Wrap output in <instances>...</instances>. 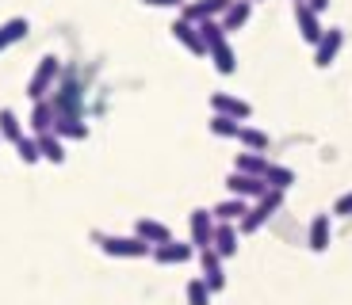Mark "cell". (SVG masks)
<instances>
[{
  "mask_svg": "<svg viewBox=\"0 0 352 305\" xmlns=\"http://www.w3.org/2000/svg\"><path fill=\"white\" fill-rule=\"evenodd\" d=\"M92 241H96V248L104 256H111V260H146V256H153V248L146 241H138V236H115V233H92Z\"/></svg>",
  "mask_w": 352,
  "mask_h": 305,
  "instance_id": "cell-1",
  "label": "cell"
},
{
  "mask_svg": "<svg viewBox=\"0 0 352 305\" xmlns=\"http://www.w3.org/2000/svg\"><path fill=\"white\" fill-rule=\"evenodd\" d=\"M280 206H283V191H272V187H268V191H264L261 199L245 210V218L238 221V233L249 236V233H256V229H264L276 214H280Z\"/></svg>",
  "mask_w": 352,
  "mask_h": 305,
  "instance_id": "cell-2",
  "label": "cell"
},
{
  "mask_svg": "<svg viewBox=\"0 0 352 305\" xmlns=\"http://www.w3.org/2000/svg\"><path fill=\"white\" fill-rule=\"evenodd\" d=\"M58 77H62V61L54 58V53H46V58L35 65L31 80H27V99H31V103L46 99V96L54 92V84H58Z\"/></svg>",
  "mask_w": 352,
  "mask_h": 305,
  "instance_id": "cell-3",
  "label": "cell"
},
{
  "mask_svg": "<svg viewBox=\"0 0 352 305\" xmlns=\"http://www.w3.org/2000/svg\"><path fill=\"white\" fill-rule=\"evenodd\" d=\"M199 279L207 282V286H211V294H222V290H226V260H222L219 252H214V248H199Z\"/></svg>",
  "mask_w": 352,
  "mask_h": 305,
  "instance_id": "cell-4",
  "label": "cell"
},
{
  "mask_svg": "<svg viewBox=\"0 0 352 305\" xmlns=\"http://www.w3.org/2000/svg\"><path fill=\"white\" fill-rule=\"evenodd\" d=\"M226 191L234 195V199H245V202H256L264 191H268V183H264V175H245V172H230L226 175Z\"/></svg>",
  "mask_w": 352,
  "mask_h": 305,
  "instance_id": "cell-5",
  "label": "cell"
},
{
  "mask_svg": "<svg viewBox=\"0 0 352 305\" xmlns=\"http://www.w3.org/2000/svg\"><path fill=\"white\" fill-rule=\"evenodd\" d=\"M341 46H344V31L341 27H326L322 38L314 42V65L318 69H329L337 61V53H341Z\"/></svg>",
  "mask_w": 352,
  "mask_h": 305,
  "instance_id": "cell-6",
  "label": "cell"
},
{
  "mask_svg": "<svg viewBox=\"0 0 352 305\" xmlns=\"http://www.w3.org/2000/svg\"><path fill=\"white\" fill-rule=\"evenodd\" d=\"M195 256V244L192 241H165V244H153V260L161 263V267H180V263H188Z\"/></svg>",
  "mask_w": 352,
  "mask_h": 305,
  "instance_id": "cell-7",
  "label": "cell"
},
{
  "mask_svg": "<svg viewBox=\"0 0 352 305\" xmlns=\"http://www.w3.org/2000/svg\"><path fill=\"white\" fill-rule=\"evenodd\" d=\"M168 31H173V38L184 46L188 53H195V58H207V42H203V35H199V27H195V23H188L184 16H176Z\"/></svg>",
  "mask_w": 352,
  "mask_h": 305,
  "instance_id": "cell-8",
  "label": "cell"
},
{
  "mask_svg": "<svg viewBox=\"0 0 352 305\" xmlns=\"http://www.w3.org/2000/svg\"><path fill=\"white\" fill-rule=\"evenodd\" d=\"M211 248L222 256V260H234L241 248V233L234 221H214V236H211Z\"/></svg>",
  "mask_w": 352,
  "mask_h": 305,
  "instance_id": "cell-9",
  "label": "cell"
},
{
  "mask_svg": "<svg viewBox=\"0 0 352 305\" xmlns=\"http://www.w3.org/2000/svg\"><path fill=\"white\" fill-rule=\"evenodd\" d=\"M295 27H299V35H302V42L307 46H314L318 38H322V19H318V12L310 8L307 0H295Z\"/></svg>",
  "mask_w": 352,
  "mask_h": 305,
  "instance_id": "cell-10",
  "label": "cell"
},
{
  "mask_svg": "<svg viewBox=\"0 0 352 305\" xmlns=\"http://www.w3.org/2000/svg\"><path fill=\"white\" fill-rule=\"evenodd\" d=\"M188 241L195 244V252L199 248H211V236H214V214L211 210H192V218H188Z\"/></svg>",
  "mask_w": 352,
  "mask_h": 305,
  "instance_id": "cell-11",
  "label": "cell"
},
{
  "mask_svg": "<svg viewBox=\"0 0 352 305\" xmlns=\"http://www.w3.org/2000/svg\"><path fill=\"white\" fill-rule=\"evenodd\" d=\"M234 0H188L184 8H180V16L188 19V23H203V19H222V12L230 8Z\"/></svg>",
  "mask_w": 352,
  "mask_h": 305,
  "instance_id": "cell-12",
  "label": "cell"
},
{
  "mask_svg": "<svg viewBox=\"0 0 352 305\" xmlns=\"http://www.w3.org/2000/svg\"><path fill=\"white\" fill-rule=\"evenodd\" d=\"M211 111L214 114H226V119H238V122L253 119V107H249L245 99L230 96V92H211Z\"/></svg>",
  "mask_w": 352,
  "mask_h": 305,
  "instance_id": "cell-13",
  "label": "cell"
},
{
  "mask_svg": "<svg viewBox=\"0 0 352 305\" xmlns=\"http://www.w3.org/2000/svg\"><path fill=\"white\" fill-rule=\"evenodd\" d=\"M329 244H333V221H329V214L310 218V225H307V248H310V252H326Z\"/></svg>",
  "mask_w": 352,
  "mask_h": 305,
  "instance_id": "cell-14",
  "label": "cell"
},
{
  "mask_svg": "<svg viewBox=\"0 0 352 305\" xmlns=\"http://www.w3.org/2000/svg\"><path fill=\"white\" fill-rule=\"evenodd\" d=\"M249 19H253V0H234V4L222 12L219 23H222V31H226V35H234V31H245Z\"/></svg>",
  "mask_w": 352,
  "mask_h": 305,
  "instance_id": "cell-15",
  "label": "cell"
},
{
  "mask_svg": "<svg viewBox=\"0 0 352 305\" xmlns=\"http://www.w3.org/2000/svg\"><path fill=\"white\" fill-rule=\"evenodd\" d=\"M134 236H138V241H146L153 248V244L173 241V229H168L165 221H157V218H138V221H134Z\"/></svg>",
  "mask_w": 352,
  "mask_h": 305,
  "instance_id": "cell-16",
  "label": "cell"
},
{
  "mask_svg": "<svg viewBox=\"0 0 352 305\" xmlns=\"http://www.w3.org/2000/svg\"><path fill=\"white\" fill-rule=\"evenodd\" d=\"M207 58H211L214 73H222V77H234V73H238V53H234V46H230L226 38H219V42L207 50Z\"/></svg>",
  "mask_w": 352,
  "mask_h": 305,
  "instance_id": "cell-17",
  "label": "cell"
},
{
  "mask_svg": "<svg viewBox=\"0 0 352 305\" xmlns=\"http://www.w3.org/2000/svg\"><path fill=\"white\" fill-rule=\"evenodd\" d=\"M27 122H31V134H35V138L38 134H50L54 122H58V107H54L50 99H38V103L31 107V119Z\"/></svg>",
  "mask_w": 352,
  "mask_h": 305,
  "instance_id": "cell-18",
  "label": "cell"
},
{
  "mask_svg": "<svg viewBox=\"0 0 352 305\" xmlns=\"http://www.w3.org/2000/svg\"><path fill=\"white\" fill-rule=\"evenodd\" d=\"M27 31H31V23H27L23 16H12V19H4V23H0V53L8 50V46L23 42V38H27Z\"/></svg>",
  "mask_w": 352,
  "mask_h": 305,
  "instance_id": "cell-19",
  "label": "cell"
},
{
  "mask_svg": "<svg viewBox=\"0 0 352 305\" xmlns=\"http://www.w3.org/2000/svg\"><path fill=\"white\" fill-rule=\"evenodd\" d=\"M54 134L62 141H85L88 138V126L80 119H73V114H58V122H54Z\"/></svg>",
  "mask_w": 352,
  "mask_h": 305,
  "instance_id": "cell-20",
  "label": "cell"
},
{
  "mask_svg": "<svg viewBox=\"0 0 352 305\" xmlns=\"http://www.w3.org/2000/svg\"><path fill=\"white\" fill-rule=\"evenodd\" d=\"M38 153H43V160H50V164H65V141L54 130L38 134Z\"/></svg>",
  "mask_w": 352,
  "mask_h": 305,
  "instance_id": "cell-21",
  "label": "cell"
},
{
  "mask_svg": "<svg viewBox=\"0 0 352 305\" xmlns=\"http://www.w3.org/2000/svg\"><path fill=\"white\" fill-rule=\"evenodd\" d=\"M245 210H249L245 199H234V195H230V199H222L211 214H214V221H234V225H238V221L245 218Z\"/></svg>",
  "mask_w": 352,
  "mask_h": 305,
  "instance_id": "cell-22",
  "label": "cell"
},
{
  "mask_svg": "<svg viewBox=\"0 0 352 305\" xmlns=\"http://www.w3.org/2000/svg\"><path fill=\"white\" fill-rule=\"evenodd\" d=\"M234 172H245V175H264L268 172V157H264V153H238V157H234Z\"/></svg>",
  "mask_w": 352,
  "mask_h": 305,
  "instance_id": "cell-23",
  "label": "cell"
},
{
  "mask_svg": "<svg viewBox=\"0 0 352 305\" xmlns=\"http://www.w3.org/2000/svg\"><path fill=\"white\" fill-rule=\"evenodd\" d=\"M241 126H245V122H238V119H226V114H211V122H207V130H211L214 138H226V141H238Z\"/></svg>",
  "mask_w": 352,
  "mask_h": 305,
  "instance_id": "cell-24",
  "label": "cell"
},
{
  "mask_svg": "<svg viewBox=\"0 0 352 305\" xmlns=\"http://www.w3.org/2000/svg\"><path fill=\"white\" fill-rule=\"evenodd\" d=\"M0 138L12 141V145L23 138V122H19V114L12 111V107H0Z\"/></svg>",
  "mask_w": 352,
  "mask_h": 305,
  "instance_id": "cell-25",
  "label": "cell"
},
{
  "mask_svg": "<svg viewBox=\"0 0 352 305\" xmlns=\"http://www.w3.org/2000/svg\"><path fill=\"white\" fill-rule=\"evenodd\" d=\"M238 141H241V149H249V153H268V145H272V138H268L264 130H256V126H241Z\"/></svg>",
  "mask_w": 352,
  "mask_h": 305,
  "instance_id": "cell-26",
  "label": "cell"
},
{
  "mask_svg": "<svg viewBox=\"0 0 352 305\" xmlns=\"http://www.w3.org/2000/svg\"><path fill=\"white\" fill-rule=\"evenodd\" d=\"M264 183H268L272 191H287L291 183H295V172H291L287 164H268V172H264Z\"/></svg>",
  "mask_w": 352,
  "mask_h": 305,
  "instance_id": "cell-27",
  "label": "cell"
},
{
  "mask_svg": "<svg viewBox=\"0 0 352 305\" xmlns=\"http://www.w3.org/2000/svg\"><path fill=\"white\" fill-rule=\"evenodd\" d=\"M184 297H188V305H211V286L203 279H188V286H184Z\"/></svg>",
  "mask_w": 352,
  "mask_h": 305,
  "instance_id": "cell-28",
  "label": "cell"
},
{
  "mask_svg": "<svg viewBox=\"0 0 352 305\" xmlns=\"http://www.w3.org/2000/svg\"><path fill=\"white\" fill-rule=\"evenodd\" d=\"M16 153H19V160H23V164H38V160H43V153H38V138L35 134H31V138H19L16 141Z\"/></svg>",
  "mask_w": 352,
  "mask_h": 305,
  "instance_id": "cell-29",
  "label": "cell"
},
{
  "mask_svg": "<svg viewBox=\"0 0 352 305\" xmlns=\"http://www.w3.org/2000/svg\"><path fill=\"white\" fill-rule=\"evenodd\" d=\"M195 27H199V35H203V42H207V50H211L219 38H226V31H222L219 19H203V23H195Z\"/></svg>",
  "mask_w": 352,
  "mask_h": 305,
  "instance_id": "cell-30",
  "label": "cell"
},
{
  "mask_svg": "<svg viewBox=\"0 0 352 305\" xmlns=\"http://www.w3.org/2000/svg\"><path fill=\"white\" fill-rule=\"evenodd\" d=\"M333 214H337V218H352V191L341 195V199L333 202Z\"/></svg>",
  "mask_w": 352,
  "mask_h": 305,
  "instance_id": "cell-31",
  "label": "cell"
},
{
  "mask_svg": "<svg viewBox=\"0 0 352 305\" xmlns=\"http://www.w3.org/2000/svg\"><path fill=\"white\" fill-rule=\"evenodd\" d=\"M146 8H184L188 0H142Z\"/></svg>",
  "mask_w": 352,
  "mask_h": 305,
  "instance_id": "cell-32",
  "label": "cell"
},
{
  "mask_svg": "<svg viewBox=\"0 0 352 305\" xmlns=\"http://www.w3.org/2000/svg\"><path fill=\"white\" fill-rule=\"evenodd\" d=\"M307 4H310V8H314V12H318V16H322V12H326V8H329V0H307Z\"/></svg>",
  "mask_w": 352,
  "mask_h": 305,
  "instance_id": "cell-33",
  "label": "cell"
},
{
  "mask_svg": "<svg viewBox=\"0 0 352 305\" xmlns=\"http://www.w3.org/2000/svg\"><path fill=\"white\" fill-rule=\"evenodd\" d=\"M253 4H256V0H253Z\"/></svg>",
  "mask_w": 352,
  "mask_h": 305,
  "instance_id": "cell-34",
  "label": "cell"
}]
</instances>
